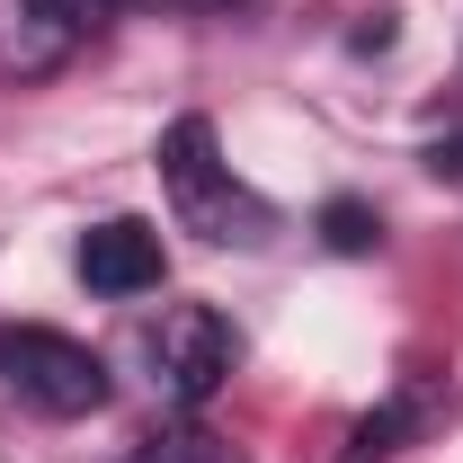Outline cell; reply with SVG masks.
Returning <instances> with one entry per match:
<instances>
[{
    "label": "cell",
    "mask_w": 463,
    "mask_h": 463,
    "mask_svg": "<svg viewBox=\"0 0 463 463\" xmlns=\"http://www.w3.org/2000/svg\"><path fill=\"white\" fill-rule=\"evenodd\" d=\"M161 187H170L178 223L205 232V241H241V250H250V241L277 232V205L232 178V161H223V143H214L205 116H178L170 134H161Z\"/></svg>",
    "instance_id": "1"
},
{
    "label": "cell",
    "mask_w": 463,
    "mask_h": 463,
    "mask_svg": "<svg viewBox=\"0 0 463 463\" xmlns=\"http://www.w3.org/2000/svg\"><path fill=\"white\" fill-rule=\"evenodd\" d=\"M428 170H437V178L455 170V178H463V134H455V143H437V152H428Z\"/></svg>",
    "instance_id": "8"
},
{
    "label": "cell",
    "mask_w": 463,
    "mask_h": 463,
    "mask_svg": "<svg viewBox=\"0 0 463 463\" xmlns=\"http://www.w3.org/2000/svg\"><path fill=\"white\" fill-rule=\"evenodd\" d=\"M80 277H90V294H116V303L152 294L161 277H170V259H161V232H152V223H134V214L99 223L90 241H80Z\"/></svg>",
    "instance_id": "4"
},
{
    "label": "cell",
    "mask_w": 463,
    "mask_h": 463,
    "mask_svg": "<svg viewBox=\"0 0 463 463\" xmlns=\"http://www.w3.org/2000/svg\"><path fill=\"white\" fill-rule=\"evenodd\" d=\"M232 321L214 312V303H170L161 321H152V365H161V392H170L178 410H205L214 392H223L232 374Z\"/></svg>",
    "instance_id": "3"
},
{
    "label": "cell",
    "mask_w": 463,
    "mask_h": 463,
    "mask_svg": "<svg viewBox=\"0 0 463 463\" xmlns=\"http://www.w3.org/2000/svg\"><path fill=\"white\" fill-rule=\"evenodd\" d=\"M152 9H196V18H214V9H232V0H152Z\"/></svg>",
    "instance_id": "9"
},
{
    "label": "cell",
    "mask_w": 463,
    "mask_h": 463,
    "mask_svg": "<svg viewBox=\"0 0 463 463\" xmlns=\"http://www.w3.org/2000/svg\"><path fill=\"white\" fill-rule=\"evenodd\" d=\"M0 392H18L27 410H45V419H90V410H108V356L80 339H62L45 321H18V330H0Z\"/></svg>",
    "instance_id": "2"
},
{
    "label": "cell",
    "mask_w": 463,
    "mask_h": 463,
    "mask_svg": "<svg viewBox=\"0 0 463 463\" xmlns=\"http://www.w3.org/2000/svg\"><path fill=\"white\" fill-rule=\"evenodd\" d=\"M116 18H125V0H18V27L36 36L18 62H27V71H36V62H62L71 45H99Z\"/></svg>",
    "instance_id": "5"
},
{
    "label": "cell",
    "mask_w": 463,
    "mask_h": 463,
    "mask_svg": "<svg viewBox=\"0 0 463 463\" xmlns=\"http://www.w3.org/2000/svg\"><path fill=\"white\" fill-rule=\"evenodd\" d=\"M134 463H241V455H232L214 428H161V437L134 446Z\"/></svg>",
    "instance_id": "6"
},
{
    "label": "cell",
    "mask_w": 463,
    "mask_h": 463,
    "mask_svg": "<svg viewBox=\"0 0 463 463\" xmlns=\"http://www.w3.org/2000/svg\"><path fill=\"white\" fill-rule=\"evenodd\" d=\"M321 232H330V250H374V232H383V223H374L365 205H347V196H339V205L321 214Z\"/></svg>",
    "instance_id": "7"
}]
</instances>
